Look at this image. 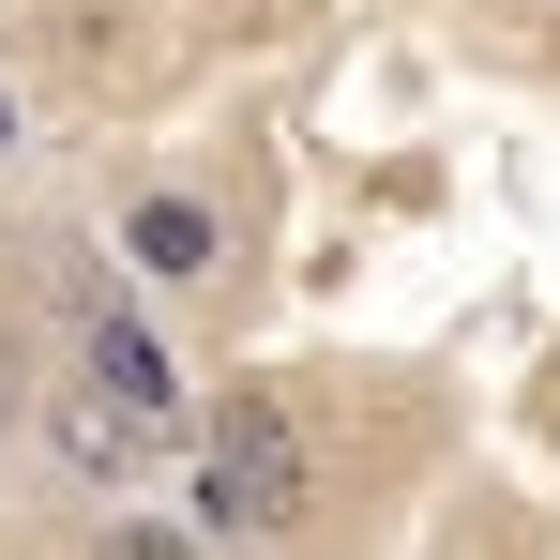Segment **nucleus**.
<instances>
[{
  "label": "nucleus",
  "instance_id": "39448f33",
  "mask_svg": "<svg viewBox=\"0 0 560 560\" xmlns=\"http://www.w3.org/2000/svg\"><path fill=\"white\" fill-rule=\"evenodd\" d=\"M0 424H15V349H0Z\"/></svg>",
  "mask_w": 560,
  "mask_h": 560
},
{
  "label": "nucleus",
  "instance_id": "423d86ee",
  "mask_svg": "<svg viewBox=\"0 0 560 560\" xmlns=\"http://www.w3.org/2000/svg\"><path fill=\"white\" fill-rule=\"evenodd\" d=\"M0 152H15V106H0Z\"/></svg>",
  "mask_w": 560,
  "mask_h": 560
},
{
  "label": "nucleus",
  "instance_id": "7ed1b4c3",
  "mask_svg": "<svg viewBox=\"0 0 560 560\" xmlns=\"http://www.w3.org/2000/svg\"><path fill=\"white\" fill-rule=\"evenodd\" d=\"M92 394L121 409V424H167V409H183V378H167V349H152L137 318H106V303H92Z\"/></svg>",
  "mask_w": 560,
  "mask_h": 560
},
{
  "label": "nucleus",
  "instance_id": "f257e3e1",
  "mask_svg": "<svg viewBox=\"0 0 560 560\" xmlns=\"http://www.w3.org/2000/svg\"><path fill=\"white\" fill-rule=\"evenodd\" d=\"M197 515H228V530H303V515H318V455H303L288 394H228V409H212Z\"/></svg>",
  "mask_w": 560,
  "mask_h": 560
},
{
  "label": "nucleus",
  "instance_id": "20e7f679",
  "mask_svg": "<svg viewBox=\"0 0 560 560\" xmlns=\"http://www.w3.org/2000/svg\"><path fill=\"white\" fill-rule=\"evenodd\" d=\"M92 560H197V546L167 530V515H106V530H92Z\"/></svg>",
  "mask_w": 560,
  "mask_h": 560
},
{
  "label": "nucleus",
  "instance_id": "f03ea898",
  "mask_svg": "<svg viewBox=\"0 0 560 560\" xmlns=\"http://www.w3.org/2000/svg\"><path fill=\"white\" fill-rule=\"evenodd\" d=\"M121 258H137L152 288H212V273H228V228H212V197H137Z\"/></svg>",
  "mask_w": 560,
  "mask_h": 560
}]
</instances>
